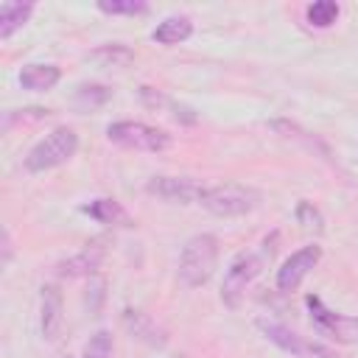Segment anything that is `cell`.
I'll use <instances>...</instances> for the list:
<instances>
[{"label":"cell","instance_id":"cell-1","mask_svg":"<svg viewBox=\"0 0 358 358\" xmlns=\"http://www.w3.org/2000/svg\"><path fill=\"white\" fill-rule=\"evenodd\" d=\"M218 266V238L210 232H199L185 241L179 252V282L185 288L204 285Z\"/></svg>","mask_w":358,"mask_h":358},{"label":"cell","instance_id":"cell-2","mask_svg":"<svg viewBox=\"0 0 358 358\" xmlns=\"http://www.w3.org/2000/svg\"><path fill=\"white\" fill-rule=\"evenodd\" d=\"M260 190L241 185V182H221V185H210L201 190L199 204L218 215V218H241L246 213H252L260 204Z\"/></svg>","mask_w":358,"mask_h":358},{"label":"cell","instance_id":"cell-3","mask_svg":"<svg viewBox=\"0 0 358 358\" xmlns=\"http://www.w3.org/2000/svg\"><path fill=\"white\" fill-rule=\"evenodd\" d=\"M78 151V134L70 126H56L50 134H45L22 159L28 173H45L50 168L64 165Z\"/></svg>","mask_w":358,"mask_h":358},{"label":"cell","instance_id":"cell-4","mask_svg":"<svg viewBox=\"0 0 358 358\" xmlns=\"http://www.w3.org/2000/svg\"><path fill=\"white\" fill-rule=\"evenodd\" d=\"M106 137L109 143L120 145V148H131V151H148V154H157V151H165L171 148L173 137L165 131V129H157V126H148L143 120H115L106 126Z\"/></svg>","mask_w":358,"mask_h":358},{"label":"cell","instance_id":"cell-5","mask_svg":"<svg viewBox=\"0 0 358 358\" xmlns=\"http://www.w3.org/2000/svg\"><path fill=\"white\" fill-rule=\"evenodd\" d=\"M266 255L271 257V249H266L263 255L260 252H241V255L232 257V263L224 271V282H221V302L227 308H238L241 305L246 285L263 271Z\"/></svg>","mask_w":358,"mask_h":358},{"label":"cell","instance_id":"cell-6","mask_svg":"<svg viewBox=\"0 0 358 358\" xmlns=\"http://www.w3.org/2000/svg\"><path fill=\"white\" fill-rule=\"evenodd\" d=\"M257 330L282 352L294 355V358H336V352L330 347H324L322 341L305 338L299 333H294L291 327L274 322V319H257Z\"/></svg>","mask_w":358,"mask_h":358},{"label":"cell","instance_id":"cell-7","mask_svg":"<svg viewBox=\"0 0 358 358\" xmlns=\"http://www.w3.org/2000/svg\"><path fill=\"white\" fill-rule=\"evenodd\" d=\"M305 305H308V313H310V322L319 333L341 341V344H355L358 341V316H344V313H336L330 310L319 296L308 294L305 296Z\"/></svg>","mask_w":358,"mask_h":358},{"label":"cell","instance_id":"cell-8","mask_svg":"<svg viewBox=\"0 0 358 358\" xmlns=\"http://www.w3.org/2000/svg\"><path fill=\"white\" fill-rule=\"evenodd\" d=\"M106 252H109V238L106 235H98L92 241H87L73 257L67 260H59L56 263V277H67V280H76V277H90L101 268V263L106 260Z\"/></svg>","mask_w":358,"mask_h":358},{"label":"cell","instance_id":"cell-9","mask_svg":"<svg viewBox=\"0 0 358 358\" xmlns=\"http://www.w3.org/2000/svg\"><path fill=\"white\" fill-rule=\"evenodd\" d=\"M319 260H322V246L319 243H308V246L291 252L282 260V266L277 268V291H282V294L296 291L299 282L316 268Z\"/></svg>","mask_w":358,"mask_h":358},{"label":"cell","instance_id":"cell-10","mask_svg":"<svg viewBox=\"0 0 358 358\" xmlns=\"http://www.w3.org/2000/svg\"><path fill=\"white\" fill-rule=\"evenodd\" d=\"M145 190L171 204H193V201L199 204L204 185H199L190 176H151L145 182Z\"/></svg>","mask_w":358,"mask_h":358},{"label":"cell","instance_id":"cell-11","mask_svg":"<svg viewBox=\"0 0 358 358\" xmlns=\"http://www.w3.org/2000/svg\"><path fill=\"white\" fill-rule=\"evenodd\" d=\"M90 218H95L98 224L103 227H117V229H131L134 227V218L129 215V210L117 201V199H92L90 204L81 207Z\"/></svg>","mask_w":358,"mask_h":358},{"label":"cell","instance_id":"cell-12","mask_svg":"<svg viewBox=\"0 0 358 358\" xmlns=\"http://www.w3.org/2000/svg\"><path fill=\"white\" fill-rule=\"evenodd\" d=\"M64 302H62V291L59 285L48 282L42 285V316H39V327H42V336L48 341H53L62 330V322H64Z\"/></svg>","mask_w":358,"mask_h":358},{"label":"cell","instance_id":"cell-13","mask_svg":"<svg viewBox=\"0 0 358 358\" xmlns=\"http://www.w3.org/2000/svg\"><path fill=\"white\" fill-rule=\"evenodd\" d=\"M123 322H126V327L131 330V336H137V338L145 341L148 347H165L168 336H165V330H162L148 313L134 310V308H126V310H123Z\"/></svg>","mask_w":358,"mask_h":358},{"label":"cell","instance_id":"cell-14","mask_svg":"<svg viewBox=\"0 0 358 358\" xmlns=\"http://www.w3.org/2000/svg\"><path fill=\"white\" fill-rule=\"evenodd\" d=\"M59 78H62V70L56 64H39V62H34V64H25L20 70V87L22 90H31V92H45L50 87H56Z\"/></svg>","mask_w":358,"mask_h":358},{"label":"cell","instance_id":"cell-15","mask_svg":"<svg viewBox=\"0 0 358 358\" xmlns=\"http://www.w3.org/2000/svg\"><path fill=\"white\" fill-rule=\"evenodd\" d=\"M193 34V20L187 14H171L162 22H157V28L151 31V39L159 45H176L185 42Z\"/></svg>","mask_w":358,"mask_h":358},{"label":"cell","instance_id":"cell-16","mask_svg":"<svg viewBox=\"0 0 358 358\" xmlns=\"http://www.w3.org/2000/svg\"><path fill=\"white\" fill-rule=\"evenodd\" d=\"M34 14V3H3L0 6V39H8L20 31Z\"/></svg>","mask_w":358,"mask_h":358},{"label":"cell","instance_id":"cell-17","mask_svg":"<svg viewBox=\"0 0 358 358\" xmlns=\"http://www.w3.org/2000/svg\"><path fill=\"white\" fill-rule=\"evenodd\" d=\"M271 129H274V131H280V134H282V137H288V140L302 143L308 151H319L322 157H330V148H327L316 134L305 131L299 123H291V120H271Z\"/></svg>","mask_w":358,"mask_h":358},{"label":"cell","instance_id":"cell-18","mask_svg":"<svg viewBox=\"0 0 358 358\" xmlns=\"http://www.w3.org/2000/svg\"><path fill=\"white\" fill-rule=\"evenodd\" d=\"M87 59L101 67H126L129 62H134V50L120 42H112V45H101L98 50L87 53Z\"/></svg>","mask_w":358,"mask_h":358},{"label":"cell","instance_id":"cell-19","mask_svg":"<svg viewBox=\"0 0 358 358\" xmlns=\"http://www.w3.org/2000/svg\"><path fill=\"white\" fill-rule=\"evenodd\" d=\"M338 11H341L338 3H333V0H316V3H310L305 8V20L313 28H330L338 20Z\"/></svg>","mask_w":358,"mask_h":358},{"label":"cell","instance_id":"cell-20","mask_svg":"<svg viewBox=\"0 0 358 358\" xmlns=\"http://www.w3.org/2000/svg\"><path fill=\"white\" fill-rule=\"evenodd\" d=\"M98 11L103 14H126V17H134V14H145L148 11V3L145 0H98Z\"/></svg>","mask_w":358,"mask_h":358},{"label":"cell","instance_id":"cell-21","mask_svg":"<svg viewBox=\"0 0 358 358\" xmlns=\"http://www.w3.org/2000/svg\"><path fill=\"white\" fill-rule=\"evenodd\" d=\"M112 333L109 330H98L90 336V341L81 350V358H112Z\"/></svg>","mask_w":358,"mask_h":358},{"label":"cell","instance_id":"cell-22","mask_svg":"<svg viewBox=\"0 0 358 358\" xmlns=\"http://www.w3.org/2000/svg\"><path fill=\"white\" fill-rule=\"evenodd\" d=\"M112 98V90L109 87H103V84H81L78 90H76V101H78V106H101V103H106Z\"/></svg>","mask_w":358,"mask_h":358},{"label":"cell","instance_id":"cell-23","mask_svg":"<svg viewBox=\"0 0 358 358\" xmlns=\"http://www.w3.org/2000/svg\"><path fill=\"white\" fill-rule=\"evenodd\" d=\"M296 221L302 224V229H308V232H322L324 229V218H322V213H319V207L313 204V201H308V199H302L299 204H296Z\"/></svg>","mask_w":358,"mask_h":358},{"label":"cell","instance_id":"cell-24","mask_svg":"<svg viewBox=\"0 0 358 358\" xmlns=\"http://www.w3.org/2000/svg\"><path fill=\"white\" fill-rule=\"evenodd\" d=\"M11 255H14L11 235H8V229H3V266H8V263H11Z\"/></svg>","mask_w":358,"mask_h":358},{"label":"cell","instance_id":"cell-25","mask_svg":"<svg viewBox=\"0 0 358 358\" xmlns=\"http://www.w3.org/2000/svg\"><path fill=\"white\" fill-rule=\"evenodd\" d=\"M173 358H185V355H173Z\"/></svg>","mask_w":358,"mask_h":358}]
</instances>
